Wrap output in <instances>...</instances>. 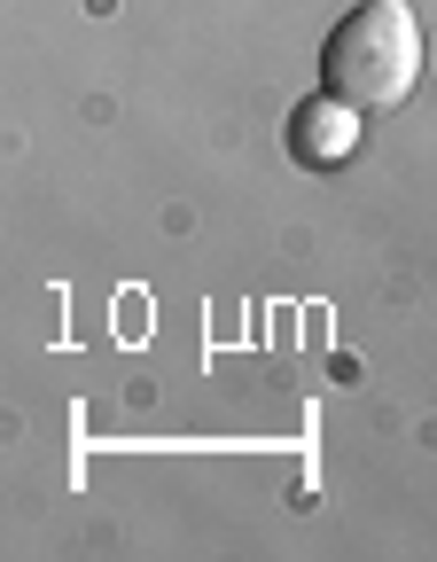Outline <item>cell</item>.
<instances>
[{"instance_id": "6da1fadb", "label": "cell", "mask_w": 437, "mask_h": 562, "mask_svg": "<svg viewBox=\"0 0 437 562\" xmlns=\"http://www.w3.org/2000/svg\"><path fill=\"white\" fill-rule=\"evenodd\" d=\"M414 79H422V24L406 0H359L321 47V87L336 102H351L359 117L399 110L414 94Z\"/></svg>"}, {"instance_id": "7a4b0ae2", "label": "cell", "mask_w": 437, "mask_h": 562, "mask_svg": "<svg viewBox=\"0 0 437 562\" xmlns=\"http://www.w3.org/2000/svg\"><path fill=\"white\" fill-rule=\"evenodd\" d=\"M289 149H298L305 165H344L359 149V110L336 102V94H313L298 117H289Z\"/></svg>"}]
</instances>
